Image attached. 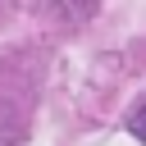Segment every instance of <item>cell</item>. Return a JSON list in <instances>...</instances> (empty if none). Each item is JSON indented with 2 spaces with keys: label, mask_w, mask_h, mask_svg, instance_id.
I'll return each mask as SVG.
<instances>
[{
  "label": "cell",
  "mask_w": 146,
  "mask_h": 146,
  "mask_svg": "<svg viewBox=\"0 0 146 146\" xmlns=\"http://www.w3.org/2000/svg\"><path fill=\"white\" fill-rule=\"evenodd\" d=\"M0 146H9V137H0Z\"/></svg>",
  "instance_id": "cell-2"
},
{
  "label": "cell",
  "mask_w": 146,
  "mask_h": 146,
  "mask_svg": "<svg viewBox=\"0 0 146 146\" xmlns=\"http://www.w3.org/2000/svg\"><path fill=\"white\" fill-rule=\"evenodd\" d=\"M128 128H132V137H137V141H146V100H141V105L132 110V119H128Z\"/></svg>",
  "instance_id": "cell-1"
}]
</instances>
